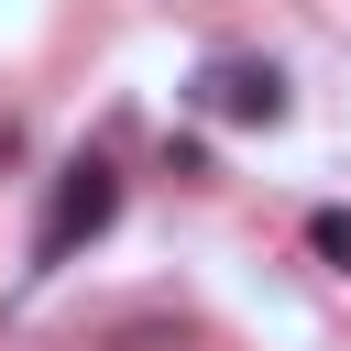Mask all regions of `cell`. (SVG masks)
<instances>
[{"label":"cell","mask_w":351,"mask_h":351,"mask_svg":"<svg viewBox=\"0 0 351 351\" xmlns=\"http://www.w3.org/2000/svg\"><path fill=\"white\" fill-rule=\"evenodd\" d=\"M110 219H121V176H110L99 154H77V165L55 176V197H44V230H33V274H55V263H66L77 241H99Z\"/></svg>","instance_id":"1"},{"label":"cell","mask_w":351,"mask_h":351,"mask_svg":"<svg viewBox=\"0 0 351 351\" xmlns=\"http://www.w3.org/2000/svg\"><path fill=\"white\" fill-rule=\"evenodd\" d=\"M186 110H208V121H252V132H274V121H285V77H274L263 55H208V66L186 77Z\"/></svg>","instance_id":"2"},{"label":"cell","mask_w":351,"mask_h":351,"mask_svg":"<svg viewBox=\"0 0 351 351\" xmlns=\"http://www.w3.org/2000/svg\"><path fill=\"white\" fill-rule=\"evenodd\" d=\"M307 252H318V263H340V274H351V208H318V219H307Z\"/></svg>","instance_id":"3"}]
</instances>
